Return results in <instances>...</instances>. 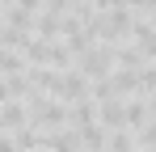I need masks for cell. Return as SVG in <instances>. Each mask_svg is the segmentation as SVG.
<instances>
[{
	"label": "cell",
	"instance_id": "1",
	"mask_svg": "<svg viewBox=\"0 0 156 152\" xmlns=\"http://www.w3.org/2000/svg\"><path fill=\"white\" fill-rule=\"evenodd\" d=\"M68 4H72V0H51V9H68Z\"/></svg>",
	"mask_w": 156,
	"mask_h": 152
}]
</instances>
